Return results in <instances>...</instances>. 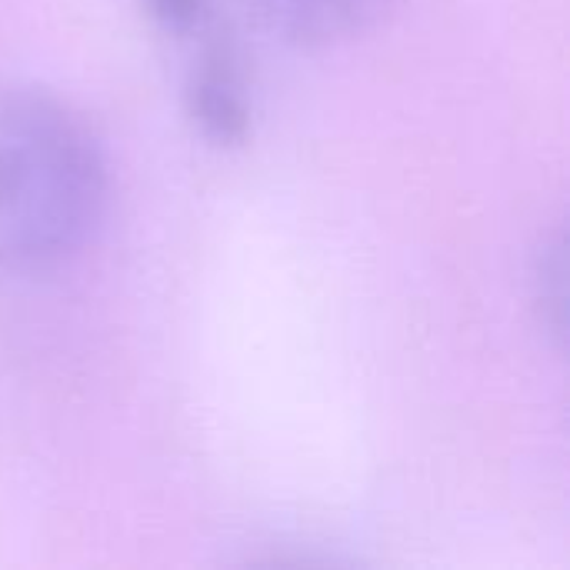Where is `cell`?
Wrapping results in <instances>:
<instances>
[{"mask_svg":"<svg viewBox=\"0 0 570 570\" xmlns=\"http://www.w3.org/2000/svg\"><path fill=\"white\" fill-rule=\"evenodd\" d=\"M104 207L107 160L90 127L47 94L0 90V264H63Z\"/></svg>","mask_w":570,"mask_h":570,"instance_id":"obj_1","label":"cell"},{"mask_svg":"<svg viewBox=\"0 0 570 570\" xmlns=\"http://www.w3.org/2000/svg\"><path fill=\"white\" fill-rule=\"evenodd\" d=\"M394 0H261L264 17L294 43L327 47L371 30Z\"/></svg>","mask_w":570,"mask_h":570,"instance_id":"obj_2","label":"cell"},{"mask_svg":"<svg viewBox=\"0 0 570 570\" xmlns=\"http://www.w3.org/2000/svg\"><path fill=\"white\" fill-rule=\"evenodd\" d=\"M190 114L200 130L217 144H237L247 134L250 110L237 57L227 47H210L190 80Z\"/></svg>","mask_w":570,"mask_h":570,"instance_id":"obj_3","label":"cell"},{"mask_svg":"<svg viewBox=\"0 0 570 570\" xmlns=\"http://www.w3.org/2000/svg\"><path fill=\"white\" fill-rule=\"evenodd\" d=\"M140 3L157 23H164L167 30H177V33L200 27V20L207 17V7H210V0H140Z\"/></svg>","mask_w":570,"mask_h":570,"instance_id":"obj_4","label":"cell"}]
</instances>
